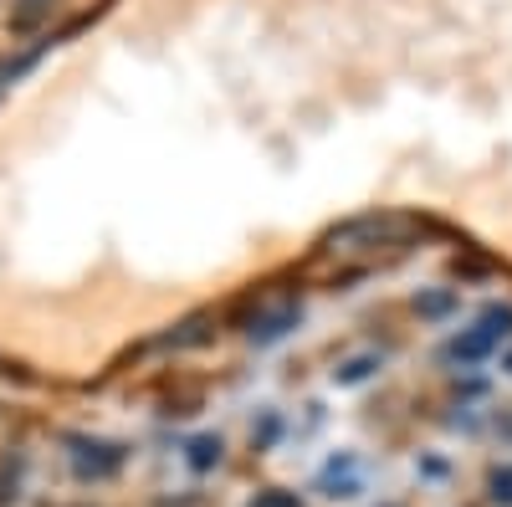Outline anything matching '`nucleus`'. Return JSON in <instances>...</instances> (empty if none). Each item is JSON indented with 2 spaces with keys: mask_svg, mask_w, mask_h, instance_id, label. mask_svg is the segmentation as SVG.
<instances>
[{
  "mask_svg": "<svg viewBox=\"0 0 512 507\" xmlns=\"http://www.w3.org/2000/svg\"><path fill=\"white\" fill-rule=\"evenodd\" d=\"M431 231L425 216H410V210H369V216H354L338 231H328L318 241V251L308 257L303 277L313 282H354V277H369L379 267L400 262L405 251Z\"/></svg>",
  "mask_w": 512,
  "mask_h": 507,
  "instance_id": "nucleus-1",
  "label": "nucleus"
},
{
  "mask_svg": "<svg viewBox=\"0 0 512 507\" xmlns=\"http://www.w3.org/2000/svg\"><path fill=\"white\" fill-rule=\"evenodd\" d=\"M118 461H123V446H108V441H72V467L82 477H108L118 472Z\"/></svg>",
  "mask_w": 512,
  "mask_h": 507,
  "instance_id": "nucleus-2",
  "label": "nucleus"
},
{
  "mask_svg": "<svg viewBox=\"0 0 512 507\" xmlns=\"http://www.w3.org/2000/svg\"><path fill=\"white\" fill-rule=\"evenodd\" d=\"M292 323H297V303L292 298L262 303V308H256V318H251V338H256V344H272V338H282Z\"/></svg>",
  "mask_w": 512,
  "mask_h": 507,
  "instance_id": "nucleus-3",
  "label": "nucleus"
},
{
  "mask_svg": "<svg viewBox=\"0 0 512 507\" xmlns=\"http://www.w3.org/2000/svg\"><path fill=\"white\" fill-rule=\"evenodd\" d=\"M497 344H502V338H497L487 323H477V328H466L461 338H451V344H446V359H456V364H477V359H487Z\"/></svg>",
  "mask_w": 512,
  "mask_h": 507,
  "instance_id": "nucleus-4",
  "label": "nucleus"
},
{
  "mask_svg": "<svg viewBox=\"0 0 512 507\" xmlns=\"http://www.w3.org/2000/svg\"><path fill=\"white\" fill-rule=\"evenodd\" d=\"M52 6H57V0H16V6H11V31H36L41 21H47L52 16Z\"/></svg>",
  "mask_w": 512,
  "mask_h": 507,
  "instance_id": "nucleus-5",
  "label": "nucleus"
},
{
  "mask_svg": "<svg viewBox=\"0 0 512 507\" xmlns=\"http://www.w3.org/2000/svg\"><path fill=\"white\" fill-rule=\"evenodd\" d=\"M221 461V436H195L190 441V467L195 472H210Z\"/></svg>",
  "mask_w": 512,
  "mask_h": 507,
  "instance_id": "nucleus-6",
  "label": "nucleus"
},
{
  "mask_svg": "<svg viewBox=\"0 0 512 507\" xmlns=\"http://www.w3.org/2000/svg\"><path fill=\"white\" fill-rule=\"evenodd\" d=\"M482 323H487L497 338H512V308H487V313H482Z\"/></svg>",
  "mask_w": 512,
  "mask_h": 507,
  "instance_id": "nucleus-7",
  "label": "nucleus"
},
{
  "mask_svg": "<svg viewBox=\"0 0 512 507\" xmlns=\"http://www.w3.org/2000/svg\"><path fill=\"white\" fill-rule=\"evenodd\" d=\"M451 308H456L451 292H436V298H420V313H425V318H441V313H451Z\"/></svg>",
  "mask_w": 512,
  "mask_h": 507,
  "instance_id": "nucleus-8",
  "label": "nucleus"
},
{
  "mask_svg": "<svg viewBox=\"0 0 512 507\" xmlns=\"http://www.w3.org/2000/svg\"><path fill=\"white\" fill-rule=\"evenodd\" d=\"M492 497L512 507V467H497V472H492Z\"/></svg>",
  "mask_w": 512,
  "mask_h": 507,
  "instance_id": "nucleus-9",
  "label": "nucleus"
},
{
  "mask_svg": "<svg viewBox=\"0 0 512 507\" xmlns=\"http://www.w3.org/2000/svg\"><path fill=\"white\" fill-rule=\"evenodd\" d=\"M251 507H303L292 492H256V502Z\"/></svg>",
  "mask_w": 512,
  "mask_h": 507,
  "instance_id": "nucleus-10",
  "label": "nucleus"
},
{
  "mask_svg": "<svg viewBox=\"0 0 512 507\" xmlns=\"http://www.w3.org/2000/svg\"><path fill=\"white\" fill-rule=\"evenodd\" d=\"M374 369V359H354V364H344V369H338V379H344V385H354V379H364Z\"/></svg>",
  "mask_w": 512,
  "mask_h": 507,
  "instance_id": "nucleus-11",
  "label": "nucleus"
}]
</instances>
